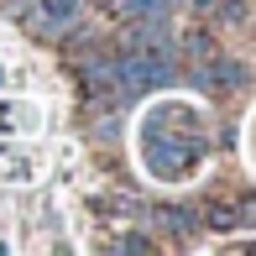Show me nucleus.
<instances>
[{
	"instance_id": "obj_1",
	"label": "nucleus",
	"mask_w": 256,
	"mask_h": 256,
	"mask_svg": "<svg viewBox=\"0 0 256 256\" xmlns=\"http://www.w3.org/2000/svg\"><path fill=\"white\" fill-rule=\"evenodd\" d=\"M172 74H178V52H152V48H120L115 52V78H120L126 100L172 84Z\"/></svg>"
},
{
	"instance_id": "obj_3",
	"label": "nucleus",
	"mask_w": 256,
	"mask_h": 256,
	"mask_svg": "<svg viewBox=\"0 0 256 256\" xmlns=\"http://www.w3.org/2000/svg\"><path fill=\"white\" fill-rule=\"evenodd\" d=\"M194 78H199L204 89H240L246 84V68L236 63V58H225V52H209V58H199V63H194Z\"/></svg>"
},
{
	"instance_id": "obj_4",
	"label": "nucleus",
	"mask_w": 256,
	"mask_h": 256,
	"mask_svg": "<svg viewBox=\"0 0 256 256\" xmlns=\"http://www.w3.org/2000/svg\"><path fill=\"white\" fill-rule=\"evenodd\" d=\"M194 6H199L214 26H246V16H251V0H194Z\"/></svg>"
},
{
	"instance_id": "obj_7",
	"label": "nucleus",
	"mask_w": 256,
	"mask_h": 256,
	"mask_svg": "<svg viewBox=\"0 0 256 256\" xmlns=\"http://www.w3.org/2000/svg\"><path fill=\"white\" fill-rule=\"evenodd\" d=\"M100 6L110 10V16H120V10H126V0H100Z\"/></svg>"
},
{
	"instance_id": "obj_6",
	"label": "nucleus",
	"mask_w": 256,
	"mask_h": 256,
	"mask_svg": "<svg viewBox=\"0 0 256 256\" xmlns=\"http://www.w3.org/2000/svg\"><path fill=\"white\" fill-rule=\"evenodd\" d=\"M120 251H152V240H146V236H126Z\"/></svg>"
},
{
	"instance_id": "obj_5",
	"label": "nucleus",
	"mask_w": 256,
	"mask_h": 256,
	"mask_svg": "<svg viewBox=\"0 0 256 256\" xmlns=\"http://www.w3.org/2000/svg\"><path fill=\"white\" fill-rule=\"evenodd\" d=\"M152 220H157V225H168L172 236H194V230H199V214H194V209H172V204H162Z\"/></svg>"
},
{
	"instance_id": "obj_2",
	"label": "nucleus",
	"mask_w": 256,
	"mask_h": 256,
	"mask_svg": "<svg viewBox=\"0 0 256 256\" xmlns=\"http://www.w3.org/2000/svg\"><path fill=\"white\" fill-rule=\"evenodd\" d=\"M74 68H78V84H84V94L94 100V110H120V104H126L120 78H115V58H110V52H84Z\"/></svg>"
}]
</instances>
